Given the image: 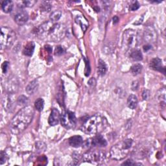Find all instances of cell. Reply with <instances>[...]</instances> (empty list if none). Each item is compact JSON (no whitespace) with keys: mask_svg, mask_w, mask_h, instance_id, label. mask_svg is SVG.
I'll use <instances>...</instances> for the list:
<instances>
[{"mask_svg":"<svg viewBox=\"0 0 166 166\" xmlns=\"http://www.w3.org/2000/svg\"><path fill=\"white\" fill-rule=\"evenodd\" d=\"M35 107L38 111L41 112L44 109V101L43 99H42V98H39L35 103Z\"/></svg>","mask_w":166,"mask_h":166,"instance_id":"27","label":"cell"},{"mask_svg":"<svg viewBox=\"0 0 166 166\" xmlns=\"http://www.w3.org/2000/svg\"><path fill=\"white\" fill-rule=\"evenodd\" d=\"M150 148L147 145H140L137 149L134 150V157L139 158H144L146 157L150 153Z\"/></svg>","mask_w":166,"mask_h":166,"instance_id":"12","label":"cell"},{"mask_svg":"<svg viewBox=\"0 0 166 166\" xmlns=\"http://www.w3.org/2000/svg\"><path fill=\"white\" fill-rule=\"evenodd\" d=\"M150 49H151V46H150V44H147V45H146V46H143V49H144L145 51H147Z\"/></svg>","mask_w":166,"mask_h":166,"instance_id":"42","label":"cell"},{"mask_svg":"<svg viewBox=\"0 0 166 166\" xmlns=\"http://www.w3.org/2000/svg\"><path fill=\"white\" fill-rule=\"evenodd\" d=\"M85 60V62H86V68H85V75L86 76H89L90 73V66L89 64V61L86 59Z\"/></svg>","mask_w":166,"mask_h":166,"instance_id":"36","label":"cell"},{"mask_svg":"<svg viewBox=\"0 0 166 166\" xmlns=\"http://www.w3.org/2000/svg\"><path fill=\"white\" fill-rule=\"evenodd\" d=\"M35 110L31 106H25L19 110L12 119L10 127L12 133L18 134L23 132L31 123Z\"/></svg>","mask_w":166,"mask_h":166,"instance_id":"2","label":"cell"},{"mask_svg":"<svg viewBox=\"0 0 166 166\" xmlns=\"http://www.w3.org/2000/svg\"><path fill=\"white\" fill-rule=\"evenodd\" d=\"M16 33L12 29L8 27H2L1 28L0 43L2 49L11 47L16 40Z\"/></svg>","mask_w":166,"mask_h":166,"instance_id":"6","label":"cell"},{"mask_svg":"<svg viewBox=\"0 0 166 166\" xmlns=\"http://www.w3.org/2000/svg\"><path fill=\"white\" fill-rule=\"evenodd\" d=\"M41 9L42 11L44 12H49L51 9V6L48 2H44L42 5H41Z\"/></svg>","mask_w":166,"mask_h":166,"instance_id":"30","label":"cell"},{"mask_svg":"<svg viewBox=\"0 0 166 166\" xmlns=\"http://www.w3.org/2000/svg\"><path fill=\"white\" fill-rule=\"evenodd\" d=\"M35 33L43 40L57 42L65 36L66 27L61 24L49 20L36 28Z\"/></svg>","mask_w":166,"mask_h":166,"instance_id":"1","label":"cell"},{"mask_svg":"<svg viewBox=\"0 0 166 166\" xmlns=\"http://www.w3.org/2000/svg\"><path fill=\"white\" fill-rule=\"evenodd\" d=\"M119 21V18L118 16H114V18H113V22H114V24H117Z\"/></svg>","mask_w":166,"mask_h":166,"instance_id":"43","label":"cell"},{"mask_svg":"<svg viewBox=\"0 0 166 166\" xmlns=\"http://www.w3.org/2000/svg\"><path fill=\"white\" fill-rule=\"evenodd\" d=\"M85 148L90 149L92 147H103L107 145V142L103 136L99 134H96V136L92 138L88 139L85 141V143H82Z\"/></svg>","mask_w":166,"mask_h":166,"instance_id":"9","label":"cell"},{"mask_svg":"<svg viewBox=\"0 0 166 166\" xmlns=\"http://www.w3.org/2000/svg\"><path fill=\"white\" fill-rule=\"evenodd\" d=\"M140 5L139 3L138 2H135L130 5V10L131 11H136L140 8Z\"/></svg>","mask_w":166,"mask_h":166,"instance_id":"34","label":"cell"},{"mask_svg":"<svg viewBox=\"0 0 166 166\" xmlns=\"http://www.w3.org/2000/svg\"><path fill=\"white\" fill-rule=\"evenodd\" d=\"M28 102V99L24 95H21L20 96L18 99V101H17V103L19 104H26Z\"/></svg>","mask_w":166,"mask_h":166,"instance_id":"32","label":"cell"},{"mask_svg":"<svg viewBox=\"0 0 166 166\" xmlns=\"http://www.w3.org/2000/svg\"><path fill=\"white\" fill-rule=\"evenodd\" d=\"M107 119L101 114H95L86 119L81 127V130L86 134L96 135L103 132L108 127Z\"/></svg>","mask_w":166,"mask_h":166,"instance_id":"3","label":"cell"},{"mask_svg":"<svg viewBox=\"0 0 166 166\" xmlns=\"http://www.w3.org/2000/svg\"><path fill=\"white\" fill-rule=\"evenodd\" d=\"M127 105L131 109H135L138 105V99L135 95H130L127 99Z\"/></svg>","mask_w":166,"mask_h":166,"instance_id":"19","label":"cell"},{"mask_svg":"<svg viewBox=\"0 0 166 166\" xmlns=\"http://www.w3.org/2000/svg\"><path fill=\"white\" fill-rule=\"evenodd\" d=\"M138 86H139V83L137 81H134L132 84V90H134V91H136L138 88Z\"/></svg>","mask_w":166,"mask_h":166,"instance_id":"39","label":"cell"},{"mask_svg":"<svg viewBox=\"0 0 166 166\" xmlns=\"http://www.w3.org/2000/svg\"><path fill=\"white\" fill-rule=\"evenodd\" d=\"M65 50L64 49L60 46H57V48H55V55H57V56H60L62 55L64 53Z\"/></svg>","mask_w":166,"mask_h":166,"instance_id":"31","label":"cell"},{"mask_svg":"<svg viewBox=\"0 0 166 166\" xmlns=\"http://www.w3.org/2000/svg\"><path fill=\"white\" fill-rule=\"evenodd\" d=\"M157 98L160 101L161 107H165V89L163 88L162 89L160 90L157 93Z\"/></svg>","mask_w":166,"mask_h":166,"instance_id":"23","label":"cell"},{"mask_svg":"<svg viewBox=\"0 0 166 166\" xmlns=\"http://www.w3.org/2000/svg\"><path fill=\"white\" fill-rule=\"evenodd\" d=\"M2 7L3 12H5V13H9L12 10L13 3L12 1H10V0L4 1L2 4Z\"/></svg>","mask_w":166,"mask_h":166,"instance_id":"22","label":"cell"},{"mask_svg":"<svg viewBox=\"0 0 166 166\" xmlns=\"http://www.w3.org/2000/svg\"><path fill=\"white\" fill-rule=\"evenodd\" d=\"M38 87H39V82H38V81L33 80V81L30 82L29 84L25 88L26 92L29 95L34 94L36 92Z\"/></svg>","mask_w":166,"mask_h":166,"instance_id":"16","label":"cell"},{"mask_svg":"<svg viewBox=\"0 0 166 166\" xmlns=\"http://www.w3.org/2000/svg\"><path fill=\"white\" fill-rule=\"evenodd\" d=\"M62 16V13L59 11H56L53 12L51 15H50V20L53 21V22H57Z\"/></svg>","mask_w":166,"mask_h":166,"instance_id":"26","label":"cell"},{"mask_svg":"<svg viewBox=\"0 0 166 166\" xmlns=\"http://www.w3.org/2000/svg\"><path fill=\"white\" fill-rule=\"evenodd\" d=\"M82 158L85 162L100 164L106 158V153L102 150L92 149L85 153L82 155Z\"/></svg>","mask_w":166,"mask_h":166,"instance_id":"7","label":"cell"},{"mask_svg":"<svg viewBox=\"0 0 166 166\" xmlns=\"http://www.w3.org/2000/svg\"><path fill=\"white\" fill-rule=\"evenodd\" d=\"M142 70V66L140 64H134L131 68V71L132 74L134 76L140 74Z\"/></svg>","mask_w":166,"mask_h":166,"instance_id":"25","label":"cell"},{"mask_svg":"<svg viewBox=\"0 0 166 166\" xmlns=\"http://www.w3.org/2000/svg\"><path fill=\"white\" fill-rule=\"evenodd\" d=\"M14 101L12 100L11 95H8L6 98V101L3 103V106L7 110H10L12 108Z\"/></svg>","mask_w":166,"mask_h":166,"instance_id":"24","label":"cell"},{"mask_svg":"<svg viewBox=\"0 0 166 166\" xmlns=\"http://www.w3.org/2000/svg\"><path fill=\"white\" fill-rule=\"evenodd\" d=\"M137 164H136L135 162H133V161L132 160H127L125 162H124V163H123L122 164V165H136Z\"/></svg>","mask_w":166,"mask_h":166,"instance_id":"41","label":"cell"},{"mask_svg":"<svg viewBox=\"0 0 166 166\" xmlns=\"http://www.w3.org/2000/svg\"><path fill=\"white\" fill-rule=\"evenodd\" d=\"M35 44L33 42H28L24 47L23 51L24 54L27 57L32 56L35 51Z\"/></svg>","mask_w":166,"mask_h":166,"instance_id":"18","label":"cell"},{"mask_svg":"<svg viewBox=\"0 0 166 166\" xmlns=\"http://www.w3.org/2000/svg\"><path fill=\"white\" fill-rule=\"evenodd\" d=\"M107 70V67L106 64L103 61V60L100 59L98 61V66H97V73L98 75L100 76H103L106 73Z\"/></svg>","mask_w":166,"mask_h":166,"instance_id":"20","label":"cell"},{"mask_svg":"<svg viewBox=\"0 0 166 166\" xmlns=\"http://www.w3.org/2000/svg\"><path fill=\"white\" fill-rule=\"evenodd\" d=\"M150 96V91L148 90H144L142 93V97L144 100H147L149 99Z\"/></svg>","mask_w":166,"mask_h":166,"instance_id":"37","label":"cell"},{"mask_svg":"<svg viewBox=\"0 0 166 166\" xmlns=\"http://www.w3.org/2000/svg\"><path fill=\"white\" fill-rule=\"evenodd\" d=\"M82 143L83 140L81 136H73L69 139V144L73 147H79L82 145Z\"/></svg>","mask_w":166,"mask_h":166,"instance_id":"15","label":"cell"},{"mask_svg":"<svg viewBox=\"0 0 166 166\" xmlns=\"http://www.w3.org/2000/svg\"><path fill=\"white\" fill-rule=\"evenodd\" d=\"M150 67L153 70L162 72L164 74L165 73V67L162 64V60L159 58H154L150 60L149 64Z\"/></svg>","mask_w":166,"mask_h":166,"instance_id":"11","label":"cell"},{"mask_svg":"<svg viewBox=\"0 0 166 166\" xmlns=\"http://www.w3.org/2000/svg\"><path fill=\"white\" fill-rule=\"evenodd\" d=\"M60 121L62 125L67 129H73L77 124V119L74 113L70 111H66L60 116Z\"/></svg>","mask_w":166,"mask_h":166,"instance_id":"8","label":"cell"},{"mask_svg":"<svg viewBox=\"0 0 166 166\" xmlns=\"http://www.w3.org/2000/svg\"><path fill=\"white\" fill-rule=\"evenodd\" d=\"M29 19V15L27 12L24 11H21L18 12L16 16H15V21L16 23L20 25H22L25 24L26 22L28 21Z\"/></svg>","mask_w":166,"mask_h":166,"instance_id":"14","label":"cell"},{"mask_svg":"<svg viewBox=\"0 0 166 166\" xmlns=\"http://www.w3.org/2000/svg\"><path fill=\"white\" fill-rule=\"evenodd\" d=\"M73 162H75L74 164L75 165H77L79 164L80 160H81V158H80V155L79 154L77 153H74L73 154Z\"/></svg>","mask_w":166,"mask_h":166,"instance_id":"35","label":"cell"},{"mask_svg":"<svg viewBox=\"0 0 166 166\" xmlns=\"http://www.w3.org/2000/svg\"><path fill=\"white\" fill-rule=\"evenodd\" d=\"M75 22L81 27L83 31H86V29L88 27V22L84 16H81V15L80 16H77L75 18Z\"/></svg>","mask_w":166,"mask_h":166,"instance_id":"17","label":"cell"},{"mask_svg":"<svg viewBox=\"0 0 166 166\" xmlns=\"http://www.w3.org/2000/svg\"><path fill=\"white\" fill-rule=\"evenodd\" d=\"M143 39L147 44H153L157 40V33L156 30L152 26H148L145 29L143 33Z\"/></svg>","mask_w":166,"mask_h":166,"instance_id":"10","label":"cell"},{"mask_svg":"<svg viewBox=\"0 0 166 166\" xmlns=\"http://www.w3.org/2000/svg\"><path fill=\"white\" fill-rule=\"evenodd\" d=\"M7 160V156L6 153L3 151L1 152V154H0V164L3 165Z\"/></svg>","mask_w":166,"mask_h":166,"instance_id":"33","label":"cell"},{"mask_svg":"<svg viewBox=\"0 0 166 166\" xmlns=\"http://www.w3.org/2000/svg\"><path fill=\"white\" fill-rule=\"evenodd\" d=\"M138 33L133 29H127L123 33L122 47L125 51L134 49L140 43Z\"/></svg>","mask_w":166,"mask_h":166,"instance_id":"5","label":"cell"},{"mask_svg":"<svg viewBox=\"0 0 166 166\" xmlns=\"http://www.w3.org/2000/svg\"><path fill=\"white\" fill-rule=\"evenodd\" d=\"M88 85H89L90 86H95V85H96V81H95V79L94 78H91V79H90L88 81Z\"/></svg>","mask_w":166,"mask_h":166,"instance_id":"40","label":"cell"},{"mask_svg":"<svg viewBox=\"0 0 166 166\" xmlns=\"http://www.w3.org/2000/svg\"><path fill=\"white\" fill-rule=\"evenodd\" d=\"M130 57L134 61H141L143 59V55L140 50L134 49L131 51Z\"/></svg>","mask_w":166,"mask_h":166,"instance_id":"21","label":"cell"},{"mask_svg":"<svg viewBox=\"0 0 166 166\" xmlns=\"http://www.w3.org/2000/svg\"><path fill=\"white\" fill-rule=\"evenodd\" d=\"M9 64L8 62H4L3 64H2V70H3V73H6L7 70H8V67H9Z\"/></svg>","mask_w":166,"mask_h":166,"instance_id":"38","label":"cell"},{"mask_svg":"<svg viewBox=\"0 0 166 166\" xmlns=\"http://www.w3.org/2000/svg\"><path fill=\"white\" fill-rule=\"evenodd\" d=\"M36 1H24L21 2V4L22 5L20 7H30L34 5V4L36 3Z\"/></svg>","mask_w":166,"mask_h":166,"instance_id":"29","label":"cell"},{"mask_svg":"<svg viewBox=\"0 0 166 166\" xmlns=\"http://www.w3.org/2000/svg\"><path fill=\"white\" fill-rule=\"evenodd\" d=\"M132 139H126L117 143L110 149V155L111 158L116 160H123L129 154L132 145Z\"/></svg>","mask_w":166,"mask_h":166,"instance_id":"4","label":"cell"},{"mask_svg":"<svg viewBox=\"0 0 166 166\" xmlns=\"http://www.w3.org/2000/svg\"><path fill=\"white\" fill-rule=\"evenodd\" d=\"M36 148L40 151H44L46 149V145L44 142L39 141L36 143Z\"/></svg>","mask_w":166,"mask_h":166,"instance_id":"28","label":"cell"},{"mask_svg":"<svg viewBox=\"0 0 166 166\" xmlns=\"http://www.w3.org/2000/svg\"><path fill=\"white\" fill-rule=\"evenodd\" d=\"M60 120V114L59 111L56 108H53L49 117L48 123L51 126L57 125Z\"/></svg>","mask_w":166,"mask_h":166,"instance_id":"13","label":"cell"}]
</instances>
